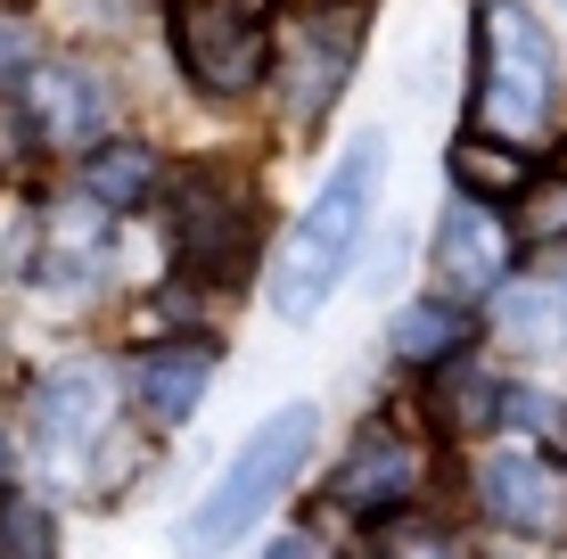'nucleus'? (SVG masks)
<instances>
[{
  "instance_id": "4",
  "label": "nucleus",
  "mask_w": 567,
  "mask_h": 559,
  "mask_svg": "<svg viewBox=\"0 0 567 559\" xmlns=\"http://www.w3.org/2000/svg\"><path fill=\"white\" fill-rule=\"evenodd\" d=\"M173 198V256L189 280H239L256 256L264 222H256V182L239 165H189L165 182Z\"/></svg>"
},
{
  "instance_id": "23",
  "label": "nucleus",
  "mask_w": 567,
  "mask_h": 559,
  "mask_svg": "<svg viewBox=\"0 0 567 559\" xmlns=\"http://www.w3.org/2000/svg\"><path fill=\"white\" fill-rule=\"evenodd\" d=\"M543 436H551V453L567 460V403H551V412H543Z\"/></svg>"
},
{
  "instance_id": "12",
  "label": "nucleus",
  "mask_w": 567,
  "mask_h": 559,
  "mask_svg": "<svg viewBox=\"0 0 567 559\" xmlns=\"http://www.w3.org/2000/svg\"><path fill=\"white\" fill-rule=\"evenodd\" d=\"M107 371L100 362H66V371H50L42 379V395H33V428H42V445H91L100 436V420H107Z\"/></svg>"
},
{
  "instance_id": "11",
  "label": "nucleus",
  "mask_w": 567,
  "mask_h": 559,
  "mask_svg": "<svg viewBox=\"0 0 567 559\" xmlns=\"http://www.w3.org/2000/svg\"><path fill=\"white\" fill-rule=\"evenodd\" d=\"M214 345L206 338H173V345H148L141 354V371H132V403L156 420V428H182L189 412L206 403V387H214Z\"/></svg>"
},
{
  "instance_id": "10",
  "label": "nucleus",
  "mask_w": 567,
  "mask_h": 559,
  "mask_svg": "<svg viewBox=\"0 0 567 559\" xmlns=\"http://www.w3.org/2000/svg\"><path fill=\"white\" fill-rule=\"evenodd\" d=\"M477 503L511 535H567V477L535 453H494L477 469Z\"/></svg>"
},
{
  "instance_id": "17",
  "label": "nucleus",
  "mask_w": 567,
  "mask_h": 559,
  "mask_svg": "<svg viewBox=\"0 0 567 559\" xmlns=\"http://www.w3.org/2000/svg\"><path fill=\"white\" fill-rule=\"evenodd\" d=\"M494 330H502V345H518V354H551L559 330H567V297H551V288H511V297L494 304Z\"/></svg>"
},
{
  "instance_id": "15",
  "label": "nucleus",
  "mask_w": 567,
  "mask_h": 559,
  "mask_svg": "<svg viewBox=\"0 0 567 559\" xmlns=\"http://www.w3.org/2000/svg\"><path fill=\"white\" fill-rule=\"evenodd\" d=\"M502 420V379H485L468 354L444 362V379H436V428L444 436H477V428H494Z\"/></svg>"
},
{
  "instance_id": "5",
  "label": "nucleus",
  "mask_w": 567,
  "mask_h": 559,
  "mask_svg": "<svg viewBox=\"0 0 567 559\" xmlns=\"http://www.w3.org/2000/svg\"><path fill=\"white\" fill-rule=\"evenodd\" d=\"M173 58L206 100H247L271 66V33L264 17L223 9V0H173Z\"/></svg>"
},
{
  "instance_id": "2",
  "label": "nucleus",
  "mask_w": 567,
  "mask_h": 559,
  "mask_svg": "<svg viewBox=\"0 0 567 559\" xmlns=\"http://www.w3.org/2000/svg\"><path fill=\"white\" fill-rule=\"evenodd\" d=\"M312 436H321V412L312 403H280L271 420L247 428V445L230 453V469L206 486V503L189 510L182 527V559H223L230 544H247V527L288 494V477L312 460Z\"/></svg>"
},
{
  "instance_id": "16",
  "label": "nucleus",
  "mask_w": 567,
  "mask_h": 559,
  "mask_svg": "<svg viewBox=\"0 0 567 559\" xmlns=\"http://www.w3.org/2000/svg\"><path fill=\"white\" fill-rule=\"evenodd\" d=\"M386 345H395L403 362H453L461 345H468V313L461 304H444V297H427V304H403L395 313V330H386Z\"/></svg>"
},
{
  "instance_id": "18",
  "label": "nucleus",
  "mask_w": 567,
  "mask_h": 559,
  "mask_svg": "<svg viewBox=\"0 0 567 559\" xmlns=\"http://www.w3.org/2000/svg\"><path fill=\"white\" fill-rule=\"evenodd\" d=\"M0 559H58V518L9 486H0Z\"/></svg>"
},
{
  "instance_id": "8",
  "label": "nucleus",
  "mask_w": 567,
  "mask_h": 559,
  "mask_svg": "<svg viewBox=\"0 0 567 559\" xmlns=\"http://www.w3.org/2000/svg\"><path fill=\"white\" fill-rule=\"evenodd\" d=\"M427 486V460L420 445L403 428H362V445L346 453V469H338V510H362V518H395V510H412V494Z\"/></svg>"
},
{
  "instance_id": "25",
  "label": "nucleus",
  "mask_w": 567,
  "mask_h": 559,
  "mask_svg": "<svg viewBox=\"0 0 567 559\" xmlns=\"http://www.w3.org/2000/svg\"><path fill=\"white\" fill-rule=\"evenodd\" d=\"M0 486H9V436H0Z\"/></svg>"
},
{
  "instance_id": "13",
  "label": "nucleus",
  "mask_w": 567,
  "mask_h": 559,
  "mask_svg": "<svg viewBox=\"0 0 567 559\" xmlns=\"http://www.w3.org/2000/svg\"><path fill=\"white\" fill-rule=\"evenodd\" d=\"M83 189H91L100 215H141L156 189H165V165H156V148H141V141H115V148H91Z\"/></svg>"
},
{
  "instance_id": "22",
  "label": "nucleus",
  "mask_w": 567,
  "mask_h": 559,
  "mask_svg": "<svg viewBox=\"0 0 567 559\" xmlns=\"http://www.w3.org/2000/svg\"><path fill=\"white\" fill-rule=\"evenodd\" d=\"M264 559H329L321 544H312V535H280V544H271Z\"/></svg>"
},
{
  "instance_id": "19",
  "label": "nucleus",
  "mask_w": 567,
  "mask_h": 559,
  "mask_svg": "<svg viewBox=\"0 0 567 559\" xmlns=\"http://www.w3.org/2000/svg\"><path fill=\"white\" fill-rule=\"evenodd\" d=\"M370 559H461V544L444 527H386L370 544Z\"/></svg>"
},
{
  "instance_id": "21",
  "label": "nucleus",
  "mask_w": 567,
  "mask_h": 559,
  "mask_svg": "<svg viewBox=\"0 0 567 559\" xmlns=\"http://www.w3.org/2000/svg\"><path fill=\"white\" fill-rule=\"evenodd\" d=\"M25 66H33V33L0 17V83H25Z\"/></svg>"
},
{
  "instance_id": "9",
  "label": "nucleus",
  "mask_w": 567,
  "mask_h": 559,
  "mask_svg": "<svg viewBox=\"0 0 567 559\" xmlns=\"http://www.w3.org/2000/svg\"><path fill=\"white\" fill-rule=\"evenodd\" d=\"M25 124L50 148H91L107 132V83L91 66H25Z\"/></svg>"
},
{
  "instance_id": "1",
  "label": "nucleus",
  "mask_w": 567,
  "mask_h": 559,
  "mask_svg": "<svg viewBox=\"0 0 567 559\" xmlns=\"http://www.w3.org/2000/svg\"><path fill=\"white\" fill-rule=\"evenodd\" d=\"M379 182H386V141L370 132V141H354L338 157V173L321 182V198L305 206V222L288 230L280 263H271V313L280 321H312L338 297V280L362 256V230L379 215Z\"/></svg>"
},
{
  "instance_id": "6",
  "label": "nucleus",
  "mask_w": 567,
  "mask_h": 559,
  "mask_svg": "<svg viewBox=\"0 0 567 559\" xmlns=\"http://www.w3.org/2000/svg\"><path fill=\"white\" fill-rule=\"evenodd\" d=\"M354 50H362V17L354 0H329V9L305 17V33L288 42V124H321L329 107H338L346 74H354Z\"/></svg>"
},
{
  "instance_id": "3",
  "label": "nucleus",
  "mask_w": 567,
  "mask_h": 559,
  "mask_svg": "<svg viewBox=\"0 0 567 559\" xmlns=\"http://www.w3.org/2000/svg\"><path fill=\"white\" fill-rule=\"evenodd\" d=\"M477 124L468 132H502V141H535L559 107V50L535 25V9L518 0H485L477 9Z\"/></svg>"
},
{
  "instance_id": "24",
  "label": "nucleus",
  "mask_w": 567,
  "mask_h": 559,
  "mask_svg": "<svg viewBox=\"0 0 567 559\" xmlns=\"http://www.w3.org/2000/svg\"><path fill=\"white\" fill-rule=\"evenodd\" d=\"M223 9H247V17H264V9H271V0H223Z\"/></svg>"
},
{
  "instance_id": "7",
  "label": "nucleus",
  "mask_w": 567,
  "mask_h": 559,
  "mask_svg": "<svg viewBox=\"0 0 567 559\" xmlns=\"http://www.w3.org/2000/svg\"><path fill=\"white\" fill-rule=\"evenodd\" d=\"M511 256H518V239H511V222L494 215V206H477V198H453L436 215V297H494L502 280H511Z\"/></svg>"
},
{
  "instance_id": "14",
  "label": "nucleus",
  "mask_w": 567,
  "mask_h": 559,
  "mask_svg": "<svg viewBox=\"0 0 567 559\" xmlns=\"http://www.w3.org/2000/svg\"><path fill=\"white\" fill-rule=\"evenodd\" d=\"M444 165H453L461 198H477V206H494V198H518V189L535 182V157H526V148H502V141H485V132H461V141L444 148Z\"/></svg>"
},
{
  "instance_id": "20",
  "label": "nucleus",
  "mask_w": 567,
  "mask_h": 559,
  "mask_svg": "<svg viewBox=\"0 0 567 559\" xmlns=\"http://www.w3.org/2000/svg\"><path fill=\"white\" fill-rule=\"evenodd\" d=\"M518 198H526V239H551V230H567V173H559V182H526L518 189Z\"/></svg>"
}]
</instances>
